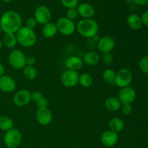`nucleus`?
Listing matches in <instances>:
<instances>
[{
  "label": "nucleus",
  "instance_id": "0eeeda50",
  "mask_svg": "<svg viewBox=\"0 0 148 148\" xmlns=\"http://www.w3.org/2000/svg\"><path fill=\"white\" fill-rule=\"evenodd\" d=\"M58 32L63 36H71L76 29L75 23L66 17H60L56 23Z\"/></svg>",
  "mask_w": 148,
  "mask_h": 148
},
{
  "label": "nucleus",
  "instance_id": "e433bc0d",
  "mask_svg": "<svg viewBox=\"0 0 148 148\" xmlns=\"http://www.w3.org/2000/svg\"><path fill=\"white\" fill-rule=\"evenodd\" d=\"M142 21H143V24L148 27V10L143 13L141 16Z\"/></svg>",
  "mask_w": 148,
  "mask_h": 148
},
{
  "label": "nucleus",
  "instance_id": "4468645a",
  "mask_svg": "<svg viewBox=\"0 0 148 148\" xmlns=\"http://www.w3.org/2000/svg\"><path fill=\"white\" fill-rule=\"evenodd\" d=\"M119 140L118 134L111 130H106L101 136V142L106 147H113L117 143Z\"/></svg>",
  "mask_w": 148,
  "mask_h": 148
},
{
  "label": "nucleus",
  "instance_id": "7c9ffc66",
  "mask_svg": "<svg viewBox=\"0 0 148 148\" xmlns=\"http://www.w3.org/2000/svg\"><path fill=\"white\" fill-rule=\"evenodd\" d=\"M102 61L106 65H111L114 62V56L111 53H103Z\"/></svg>",
  "mask_w": 148,
  "mask_h": 148
},
{
  "label": "nucleus",
  "instance_id": "a878e982",
  "mask_svg": "<svg viewBox=\"0 0 148 148\" xmlns=\"http://www.w3.org/2000/svg\"><path fill=\"white\" fill-rule=\"evenodd\" d=\"M92 77L88 73H82L79 77V83L84 88H90L92 85Z\"/></svg>",
  "mask_w": 148,
  "mask_h": 148
},
{
  "label": "nucleus",
  "instance_id": "b1692460",
  "mask_svg": "<svg viewBox=\"0 0 148 148\" xmlns=\"http://www.w3.org/2000/svg\"><path fill=\"white\" fill-rule=\"evenodd\" d=\"M14 128V121L10 117L7 116H0V130L7 132Z\"/></svg>",
  "mask_w": 148,
  "mask_h": 148
},
{
  "label": "nucleus",
  "instance_id": "37998d69",
  "mask_svg": "<svg viewBox=\"0 0 148 148\" xmlns=\"http://www.w3.org/2000/svg\"><path fill=\"white\" fill-rule=\"evenodd\" d=\"M1 26H0V33H1Z\"/></svg>",
  "mask_w": 148,
  "mask_h": 148
},
{
  "label": "nucleus",
  "instance_id": "72a5a7b5",
  "mask_svg": "<svg viewBox=\"0 0 148 148\" xmlns=\"http://www.w3.org/2000/svg\"><path fill=\"white\" fill-rule=\"evenodd\" d=\"M37 21L36 20V19L33 17H29L27 20H26V27H27L28 28L30 29H34L35 27L37 25Z\"/></svg>",
  "mask_w": 148,
  "mask_h": 148
},
{
  "label": "nucleus",
  "instance_id": "dca6fc26",
  "mask_svg": "<svg viewBox=\"0 0 148 148\" xmlns=\"http://www.w3.org/2000/svg\"><path fill=\"white\" fill-rule=\"evenodd\" d=\"M78 15L82 17V19L92 18L95 14L94 7L88 3H81L77 7Z\"/></svg>",
  "mask_w": 148,
  "mask_h": 148
},
{
  "label": "nucleus",
  "instance_id": "f3484780",
  "mask_svg": "<svg viewBox=\"0 0 148 148\" xmlns=\"http://www.w3.org/2000/svg\"><path fill=\"white\" fill-rule=\"evenodd\" d=\"M83 61L81 58L77 56H72L67 58L65 61V66L69 70H73L77 72L82 67Z\"/></svg>",
  "mask_w": 148,
  "mask_h": 148
},
{
  "label": "nucleus",
  "instance_id": "79ce46f5",
  "mask_svg": "<svg viewBox=\"0 0 148 148\" xmlns=\"http://www.w3.org/2000/svg\"><path fill=\"white\" fill-rule=\"evenodd\" d=\"M2 46H3V43H2V41H1V39H0V49L2 48Z\"/></svg>",
  "mask_w": 148,
  "mask_h": 148
},
{
  "label": "nucleus",
  "instance_id": "f8f14e48",
  "mask_svg": "<svg viewBox=\"0 0 148 148\" xmlns=\"http://www.w3.org/2000/svg\"><path fill=\"white\" fill-rule=\"evenodd\" d=\"M31 92L26 89H21L17 91L13 96V103L18 107H24L27 106L31 101Z\"/></svg>",
  "mask_w": 148,
  "mask_h": 148
},
{
  "label": "nucleus",
  "instance_id": "c03bdc74",
  "mask_svg": "<svg viewBox=\"0 0 148 148\" xmlns=\"http://www.w3.org/2000/svg\"><path fill=\"white\" fill-rule=\"evenodd\" d=\"M1 55H0V60H1Z\"/></svg>",
  "mask_w": 148,
  "mask_h": 148
},
{
  "label": "nucleus",
  "instance_id": "423d86ee",
  "mask_svg": "<svg viewBox=\"0 0 148 148\" xmlns=\"http://www.w3.org/2000/svg\"><path fill=\"white\" fill-rule=\"evenodd\" d=\"M132 74L130 69L122 68L116 73L114 83L120 88H124L130 86L132 82Z\"/></svg>",
  "mask_w": 148,
  "mask_h": 148
},
{
  "label": "nucleus",
  "instance_id": "ea45409f",
  "mask_svg": "<svg viewBox=\"0 0 148 148\" xmlns=\"http://www.w3.org/2000/svg\"><path fill=\"white\" fill-rule=\"evenodd\" d=\"M92 39H94V40H95V41L98 42V40H99L100 38L98 37V35H96V36H94L93 38H92Z\"/></svg>",
  "mask_w": 148,
  "mask_h": 148
},
{
  "label": "nucleus",
  "instance_id": "473e14b6",
  "mask_svg": "<svg viewBox=\"0 0 148 148\" xmlns=\"http://www.w3.org/2000/svg\"><path fill=\"white\" fill-rule=\"evenodd\" d=\"M121 111L124 115H130L132 112V107L131 104H124V105H121Z\"/></svg>",
  "mask_w": 148,
  "mask_h": 148
},
{
  "label": "nucleus",
  "instance_id": "6ab92c4d",
  "mask_svg": "<svg viewBox=\"0 0 148 148\" xmlns=\"http://www.w3.org/2000/svg\"><path fill=\"white\" fill-rule=\"evenodd\" d=\"M41 32L43 36L46 38H51L54 37L58 32L56 23L49 22V23L43 25Z\"/></svg>",
  "mask_w": 148,
  "mask_h": 148
},
{
  "label": "nucleus",
  "instance_id": "7ed1b4c3",
  "mask_svg": "<svg viewBox=\"0 0 148 148\" xmlns=\"http://www.w3.org/2000/svg\"><path fill=\"white\" fill-rule=\"evenodd\" d=\"M17 43L25 48L32 47L37 40V36L33 29L28 28L26 26H22L15 33Z\"/></svg>",
  "mask_w": 148,
  "mask_h": 148
},
{
  "label": "nucleus",
  "instance_id": "20e7f679",
  "mask_svg": "<svg viewBox=\"0 0 148 148\" xmlns=\"http://www.w3.org/2000/svg\"><path fill=\"white\" fill-rule=\"evenodd\" d=\"M8 62L13 69L20 70L26 66V56L22 51L14 49L9 54Z\"/></svg>",
  "mask_w": 148,
  "mask_h": 148
},
{
  "label": "nucleus",
  "instance_id": "ddd939ff",
  "mask_svg": "<svg viewBox=\"0 0 148 148\" xmlns=\"http://www.w3.org/2000/svg\"><path fill=\"white\" fill-rule=\"evenodd\" d=\"M51 112L50 110L47 108H38L36 114V119L37 122L42 126L49 125L52 121Z\"/></svg>",
  "mask_w": 148,
  "mask_h": 148
},
{
  "label": "nucleus",
  "instance_id": "bb28decb",
  "mask_svg": "<svg viewBox=\"0 0 148 148\" xmlns=\"http://www.w3.org/2000/svg\"><path fill=\"white\" fill-rule=\"evenodd\" d=\"M116 72L112 69H106L103 71L102 77L104 80L108 83H114Z\"/></svg>",
  "mask_w": 148,
  "mask_h": 148
},
{
  "label": "nucleus",
  "instance_id": "5701e85b",
  "mask_svg": "<svg viewBox=\"0 0 148 148\" xmlns=\"http://www.w3.org/2000/svg\"><path fill=\"white\" fill-rule=\"evenodd\" d=\"M2 43L8 49H13L17 43L15 33H6L3 38Z\"/></svg>",
  "mask_w": 148,
  "mask_h": 148
},
{
  "label": "nucleus",
  "instance_id": "c85d7f7f",
  "mask_svg": "<svg viewBox=\"0 0 148 148\" xmlns=\"http://www.w3.org/2000/svg\"><path fill=\"white\" fill-rule=\"evenodd\" d=\"M61 3L67 9L77 8L79 5V0H60Z\"/></svg>",
  "mask_w": 148,
  "mask_h": 148
},
{
  "label": "nucleus",
  "instance_id": "a19ab883",
  "mask_svg": "<svg viewBox=\"0 0 148 148\" xmlns=\"http://www.w3.org/2000/svg\"><path fill=\"white\" fill-rule=\"evenodd\" d=\"M2 1H4V2L5 3H8V2H10V1H12V0H1Z\"/></svg>",
  "mask_w": 148,
  "mask_h": 148
},
{
  "label": "nucleus",
  "instance_id": "393cba45",
  "mask_svg": "<svg viewBox=\"0 0 148 148\" xmlns=\"http://www.w3.org/2000/svg\"><path fill=\"white\" fill-rule=\"evenodd\" d=\"M23 75L28 80H33L36 78L38 72L34 66H27L26 65L23 69Z\"/></svg>",
  "mask_w": 148,
  "mask_h": 148
},
{
  "label": "nucleus",
  "instance_id": "a211bd4d",
  "mask_svg": "<svg viewBox=\"0 0 148 148\" xmlns=\"http://www.w3.org/2000/svg\"><path fill=\"white\" fill-rule=\"evenodd\" d=\"M127 25L131 29L138 30L143 27V21L141 17L137 14H131L128 16L127 20Z\"/></svg>",
  "mask_w": 148,
  "mask_h": 148
},
{
  "label": "nucleus",
  "instance_id": "4c0bfd02",
  "mask_svg": "<svg viewBox=\"0 0 148 148\" xmlns=\"http://www.w3.org/2000/svg\"><path fill=\"white\" fill-rule=\"evenodd\" d=\"M136 4L138 5H146L148 4V0H133Z\"/></svg>",
  "mask_w": 148,
  "mask_h": 148
},
{
  "label": "nucleus",
  "instance_id": "c9c22d12",
  "mask_svg": "<svg viewBox=\"0 0 148 148\" xmlns=\"http://www.w3.org/2000/svg\"><path fill=\"white\" fill-rule=\"evenodd\" d=\"M36 62V60L33 56H26V65H27V66H34Z\"/></svg>",
  "mask_w": 148,
  "mask_h": 148
},
{
  "label": "nucleus",
  "instance_id": "f257e3e1",
  "mask_svg": "<svg viewBox=\"0 0 148 148\" xmlns=\"http://www.w3.org/2000/svg\"><path fill=\"white\" fill-rule=\"evenodd\" d=\"M1 31L4 33H16L22 27V17L17 12L8 10L0 18Z\"/></svg>",
  "mask_w": 148,
  "mask_h": 148
},
{
  "label": "nucleus",
  "instance_id": "cd10ccee",
  "mask_svg": "<svg viewBox=\"0 0 148 148\" xmlns=\"http://www.w3.org/2000/svg\"><path fill=\"white\" fill-rule=\"evenodd\" d=\"M139 67L140 70L148 75V56H143L139 62Z\"/></svg>",
  "mask_w": 148,
  "mask_h": 148
},
{
  "label": "nucleus",
  "instance_id": "2eb2a0df",
  "mask_svg": "<svg viewBox=\"0 0 148 148\" xmlns=\"http://www.w3.org/2000/svg\"><path fill=\"white\" fill-rule=\"evenodd\" d=\"M16 89L14 79L9 75H4L0 77V90L4 92H12Z\"/></svg>",
  "mask_w": 148,
  "mask_h": 148
},
{
  "label": "nucleus",
  "instance_id": "58836bf2",
  "mask_svg": "<svg viewBox=\"0 0 148 148\" xmlns=\"http://www.w3.org/2000/svg\"><path fill=\"white\" fill-rule=\"evenodd\" d=\"M4 72H5V68L4 65L0 63V77L4 75Z\"/></svg>",
  "mask_w": 148,
  "mask_h": 148
},
{
  "label": "nucleus",
  "instance_id": "6e6552de",
  "mask_svg": "<svg viewBox=\"0 0 148 148\" xmlns=\"http://www.w3.org/2000/svg\"><path fill=\"white\" fill-rule=\"evenodd\" d=\"M79 74L77 72L66 69L62 74L61 82L66 88H73L79 83Z\"/></svg>",
  "mask_w": 148,
  "mask_h": 148
},
{
  "label": "nucleus",
  "instance_id": "1a4fd4ad",
  "mask_svg": "<svg viewBox=\"0 0 148 148\" xmlns=\"http://www.w3.org/2000/svg\"><path fill=\"white\" fill-rule=\"evenodd\" d=\"M33 17L36 19L38 23L43 25L51 22V12L49 7L44 5H40L35 10Z\"/></svg>",
  "mask_w": 148,
  "mask_h": 148
},
{
  "label": "nucleus",
  "instance_id": "9b49d317",
  "mask_svg": "<svg viewBox=\"0 0 148 148\" xmlns=\"http://www.w3.org/2000/svg\"><path fill=\"white\" fill-rule=\"evenodd\" d=\"M116 46L115 39L110 36H104L100 38L98 41V49L102 53H111Z\"/></svg>",
  "mask_w": 148,
  "mask_h": 148
},
{
  "label": "nucleus",
  "instance_id": "39448f33",
  "mask_svg": "<svg viewBox=\"0 0 148 148\" xmlns=\"http://www.w3.org/2000/svg\"><path fill=\"white\" fill-rule=\"evenodd\" d=\"M22 143V134L17 129L12 128L6 132L4 143L7 148H17Z\"/></svg>",
  "mask_w": 148,
  "mask_h": 148
},
{
  "label": "nucleus",
  "instance_id": "4be33fe9",
  "mask_svg": "<svg viewBox=\"0 0 148 148\" xmlns=\"http://www.w3.org/2000/svg\"><path fill=\"white\" fill-rule=\"evenodd\" d=\"M100 56L97 52L88 51L83 57V62L89 66H95L99 62Z\"/></svg>",
  "mask_w": 148,
  "mask_h": 148
},
{
  "label": "nucleus",
  "instance_id": "412c9836",
  "mask_svg": "<svg viewBox=\"0 0 148 148\" xmlns=\"http://www.w3.org/2000/svg\"><path fill=\"white\" fill-rule=\"evenodd\" d=\"M108 127L109 130L114 132L116 133L120 132L122 131L124 128V123L120 118L114 117L112 118L108 122Z\"/></svg>",
  "mask_w": 148,
  "mask_h": 148
},
{
  "label": "nucleus",
  "instance_id": "c756f323",
  "mask_svg": "<svg viewBox=\"0 0 148 148\" xmlns=\"http://www.w3.org/2000/svg\"><path fill=\"white\" fill-rule=\"evenodd\" d=\"M77 16H78V12L76 8L67 9V11H66V18L69 19V20L73 21V20H75V19H77Z\"/></svg>",
  "mask_w": 148,
  "mask_h": 148
},
{
  "label": "nucleus",
  "instance_id": "2f4dec72",
  "mask_svg": "<svg viewBox=\"0 0 148 148\" xmlns=\"http://www.w3.org/2000/svg\"><path fill=\"white\" fill-rule=\"evenodd\" d=\"M43 97L44 96H43V93H42L41 92H40V91L36 90L30 93V99H31V101H34L36 103L39 101V100H40L42 98H43Z\"/></svg>",
  "mask_w": 148,
  "mask_h": 148
},
{
  "label": "nucleus",
  "instance_id": "aec40b11",
  "mask_svg": "<svg viewBox=\"0 0 148 148\" xmlns=\"http://www.w3.org/2000/svg\"><path fill=\"white\" fill-rule=\"evenodd\" d=\"M104 106L108 111L114 112L121 108V103L117 97H109L105 101Z\"/></svg>",
  "mask_w": 148,
  "mask_h": 148
},
{
  "label": "nucleus",
  "instance_id": "f03ea898",
  "mask_svg": "<svg viewBox=\"0 0 148 148\" xmlns=\"http://www.w3.org/2000/svg\"><path fill=\"white\" fill-rule=\"evenodd\" d=\"M76 29L79 35L83 37L92 38L98 34L99 26L98 23L93 19H82L78 22Z\"/></svg>",
  "mask_w": 148,
  "mask_h": 148
},
{
  "label": "nucleus",
  "instance_id": "f704fd0d",
  "mask_svg": "<svg viewBox=\"0 0 148 148\" xmlns=\"http://www.w3.org/2000/svg\"><path fill=\"white\" fill-rule=\"evenodd\" d=\"M48 100L47 98L43 97L41 99L39 100L37 103H36V106H37L38 108H47L48 107Z\"/></svg>",
  "mask_w": 148,
  "mask_h": 148
},
{
  "label": "nucleus",
  "instance_id": "9d476101",
  "mask_svg": "<svg viewBox=\"0 0 148 148\" xmlns=\"http://www.w3.org/2000/svg\"><path fill=\"white\" fill-rule=\"evenodd\" d=\"M136 95L137 93L135 90L132 87L128 86L121 88L117 98L121 102V105H124V104H131L135 100Z\"/></svg>",
  "mask_w": 148,
  "mask_h": 148
}]
</instances>
